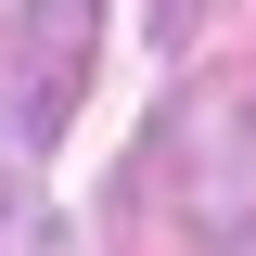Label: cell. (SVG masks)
<instances>
[{
    "label": "cell",
    "instance_id": "cell-1",
    "mask_svg": "<svg viewBox=\"0 0 256 256\" xmlns=\"http://www.w3.org/2000/svg\"><path fill=\"white\" fill-rule=\"evenodd\" d=\"M166 166H180V218L192 244L256 256V77H192L180 116H166Z\"/></svg>",
    "mask_w": 256,
    "mask_h": 256
},
{
    "label": "cell",
    "instance_id": "cell-2",
    "mask_svg": "<svg viewBox=\"0 0 256 256\" xmlns=\"http://www.w3.org/2000/svg\"><path fill=\"white\" fill-rule=\"evenodd\" d=\"M90 38H102V0H26V13H13V38H0V77H13V141H26V154L77 128Z\"/></svg>",
    "mask_w": 256,
    "mask_h": 256
},
{
    "label": "cell",
    "instance_id": "cell-3",
    "mask_svg": "<svg viewBox=\"0 0 256 256\" xmlns=\"http://www.w3.org/2000/svg\"><path fill=\"white\" fill-rule=\"evenodd\" d=\"M13 154H26V141H0V244H13V218H26V192H13Z\"/></svg>",
    "mask_w": 256,
    "mask_h": 256
},
{
    "label": "cell",
    "instance_id": "cell-4",
    "mask_svg": "<svg viewBox=\"0 0 256 256\" xmlns=\"http://www.w3.org/2000/svg\"><path fill=\"white\" fill-rule=\"evenodd\" d=\"M192 13H205V0H154V26H166V52L192 38Z\"/></svg>",
    "mask_w": 256,
    "mask_h": 256
}]
</instances>
